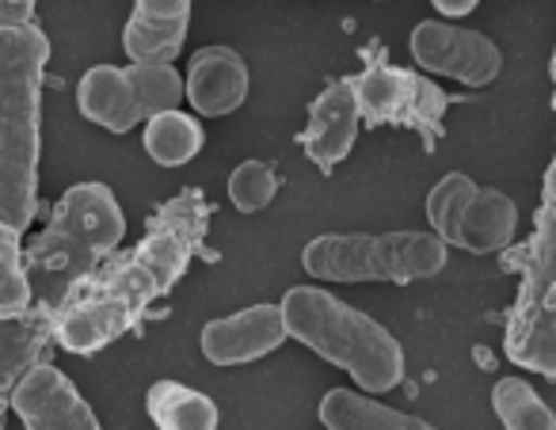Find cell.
<instances>
[{"label":"cell","instance_id":"6da1fadb","mask_svg":"<svg viewBox=\"0 0 556 430\" xmlns=\"http://www.w3.org/2000/svg\"><path fill=\"white\" fill-rule=\"evenodd\" d=\"M210 206L199 191H184L156 214L146 240L100 275H88L54 313V339L73 354H96L146 316L156 298L184 278Z\"/></svg>","mask_w":556,"mask_h":430},{"label":"cell","instance_id":"7a4b0ae2","mask_svg":"<svg viewBox=\"0 0 556 430\" xmlns=\"http://www.w3.org/2000/svg\"><path fill=\"white\" fill-rule=\"evenodd\" d=\"M47 58L50 42L35 24L0 27V217L20 232L39 206Z\"/></svg>","mask_w":556,"mask_h":430},{"label":"cell","instance_id":"3957f363","mask_svg":"<svg viewBox=\"0 0 556 430\" xmlns=\"http://www.w3.org/2000/svg\"><path fill=\"white\" fill-rule=\"evenodd\" d=\"M126 240V217L115 191L103 184H77L62 194L50 225L27 244V270L35 301L62 308L70 293Z\"/></svg>","mask_w":556,"mask_h":430},{"label":"cell","instance_id":"277c9868","mask_svg":"<svg viewBox=\"0 0 556 430\" xmlns=\"http://www.w3.org/2000/svg\"><path fill=\"white\" fill-rule=\"evenodd\" d=\"M290 339L317 358L348 369L363 392H393L404 381V346L363 308L348 305L320 286H294L282 293Z\"/></svg>","mask_w":556,"mask_h":430},{"label":"cell","instance_id":"5b68a950","mask_svg":"<svg viewBox=\"0 0 556 430\" xmlns=\"http://www.w3.org/2000/svg\"><path fill=\"white\" fill-rule=\"evenodd\" d=\"M439 232H325L302 252V267L320 282H424L446 267Z\"/></svg>","mask_w":556,"mask_h":430},{"label":"cell","instance_id":"8992f818","mask_svg":"<svg viewBox=\"0 0 556 430\" xmlns=\"http://www.w3.org/2000/svg\"><path fill=\"white\" fill-rule=\"evenodd\" d=\"M184 96L187 77H179L172 62H130L126 69L92 65L77 85V108L88 123L126 134L161 111L179 108Z\"/></svg>","mask_w":556,"mask_h":430},{"label":"cell","instance_id":"52a82bcc","mask_svg":"<svg viewBox=\"0 0 556 430\" xmlns=\"http://www.w3.org/2000/svg\"><path fill=\"white\" fill-rule=\"evenodd\" d=\"M545 232H541L538 263L530 270L522 308L510 328V354L522 366L556 377V172H553V206L545 202Z\"/></svg>","mask_w":556,"mask_h":430},{"label":"cell","instance_id":"ba28073f","mask_svg":"<svg viewBox=\"0 0 556 430\" xmlns=\"http://www.w3.org/2000/svg\"><path fill=\"white\" fill-rule=\"evenodd\" d=\"M408 50L419 69L450 77L465 88H488L503 73V54L488 35L465 31L446 20H424L412 27Z\"/></svg>","mask_w":556,"mask_h":430},{"label":"cell","instance_id":"9c48e42d","mask_svg":"<svg viewBox=\"0 0 556 430\" xmlns=\"http://www.w3.org/2000/svg\"><path fill=\"white\" fill-rule=\"evenodd\" d=\"M9 407L20 415L27 430H96L92 404L77 392V384L54 366V362H35L16 389L9 392Z\"/></svg>","mask_w":556,"mask_h":430},{"label":"cell","instance_id":"30bf717a","mask_svg":"<svg viewBox=\"0 0 556 430\" xmlns=\"http://www.w3.org/2000/svg\"><path fill=\"white\" fill-rule=\"evenodd\" d=\"M290 339V324L282 313V301L278 305H252L240 308L222 320H210L202 328V354H206L214 366H244V362H260L270 351Z\"/></svg>","mask_w":556,"mask_h":430},{"label":"cell","instance_id":"8fae6325","mask_svg":"<svg viewBox=\"0 0 556 430\" xmlns=\"http://www.w3.org/2000/svg\"><path fill=\"white\" fill-rule=\"evenodd\" d=\"M358 118H363V103H358L355 80L328 85L309 108V123H305L302 134L305 156L320 172H332L336 164H343L351 156V149H355Z\"/></svg>","mask_w":556,"mask_h":430},{"label":"cell","instance_id":"7c38bea8","mask_svg":"<svg viewBox=\"0 0 556 430\" xmlns=\"http://www.w3.org/2000/svg\"><path fill=\"white\" fill-rule=\"evenodd\" d=\"M248 65L232 47H202L187 65V103L202 118H225L248 100Z\"/></svg>","mask_w":556,"mask_h":430},{"label":"cell","instance_id":"4fadbf2b","mask_svg":"<svg viewBox=\"0 0 556 430\" xmlns=\"http://www.w3.org/2000/svg\"><path fill=\"white\" fill-rule=\"evenodd\" d=\"M191 27V0H134L123 27V50L130 62H176Z\"/></svg>","mask_w":556,"mask_h":430},{"label":"cell","instance_id":"5bb4252c","mask_svg":"<svg viewBox=\"0 0 556 430\" xmlns=\"http://www.w3.org/2000/svg\"><path fill=\"white\" fill-rule=\"evenodd\" d=\"M518 232V206L510 194L495 191V187H477L472 202L465 206L462 232H457V248L472 255H492L515 240Z\"/></svg>","mask_w":556,"mask_h":430},{"label":"cell","instance_id":"9a60e30c","mask_svg":"<svg viewBox=\"0 0 556 430\" xmlns=\"http://www.w3.org/2000/svg\"><path fill=\"white\" fill-rule=\"evenodd\" d=\"M358 103H363V115L370 123H396V118H416L419 103L427 100L431 85H419L408 73H396L389 65H374L363 77L355 80Z\"/></svg>","mask_w":556,"mask_h":430},{"label":"cell","instance_id":"2e32d148","mask_svg":"<svg viewBox=\"0 0 556 430\" xmlns=\"http://www.w3.org/2000/svg\"><path fill=\"white\" fill-rule=\"evenodd\" d=\"M320 422L328 430H424L427 422L419 415H404L396 407L374 400L370 392H351V389H328L317 407Z\"/></svg>","mask_w":556,"mask_h":430},{"label":"cell","instance_id":"e0dca14e","mask_svg":"<svg viewBox=\"0 0 556 430\" xmlns=\"http://www.w3.org/2000/svg\"><path fill=\"white\" fill-rule=\"evenodd\" d=\"M50 331H54V308L39 305V313L4 316L0 324V384L4 392L16 389L20 377L39 362Z\"/></svg>","mask_w":556,"mask_h":430},{"label":"cell","instance_id":"ac0fdd59","mask_svg":"<svg viewBox=\"0 0 556 430\" xmlns=\"http://www.w3.org/2000/svg\"><path fill=\"white\" fill-rule=\"evenodd\" d=\"M146 412L161 430H214L222 412L206 392L179 381H153L146 392Z\"/></svg>","mask_w":556,"mask_h":430},{"label":"cell","instance_id":"d6986e66","mask_svg":"<svg viewBox=\"0 0 556 430\" xmlns=\"http://www.w3.org/2000/svg\"><path fill=\"white\" fill-rule=\"evenodd\" d=\"M141 141H146V153L153 156V164H161V168H184V164H191L199 156L206 134H202L199 118L172 108L149 118Z\"/></svg>","mask_w":556,"mask_h":430},{"label":"cell","instance_id":"ffe728a7","mask_svg":"<svg viewBox=\"0 0 556 430\" xmlns=\"http://www.w3.org/2000/svg\"><path fill=\"white\" fill-rule=\"evenodd\" d=\"M492 412L507 430H553L556 412L538 396V389L518 377H503L492 389Z\"/></svg>","mask_w":556,"mask_h":430},{"label":"cell","instance_id":"44dd1931","mask_svg":"<svg viewBox=\"0 0 556 430\" xmlns=\"http://www.w3.org/2000/svg\"><path fill=\"white\" fill-rule=\"evenodd\" d=\"M35 282L27 270V248L20 244V229H0V320L31 313Z\"/></svg>","mask_w":556,"mask_h":430},{"label":"cell","instance_id":"7402d4cb","mask_svg":"<svg viewBox=\"0 0 556 430\" xmlns=\"http://www.w3.org/2000/svg\"><path fill=\"white\" fill-rule=\"evenodd\" d=\"M472 194H477V184H472L465 172L442 176L439 184L431 187V194H427V202H424L427 222H431V229L439 232L446 244L457 248V232H462V217H465V206L472 202Z\"/></svg>","mask_w":556,"mask_h":430},{"label":"cell","instance_id":"603a6c76","mask_svg":"<svg viewBox=\"0 0 556 430\" xmlns=\"http://www.w3.org/2000/svg\"><path fill=\"white\" fill-rule=\"evenodd\" d=\"M229 202L240 210V214H260L275 202L278 194V176L270 164L263 161H244L229 172Z\"/></svg>","mask_w":556,"mask_h":430},{"label":"cell","instance_id":"cb8c5ba5","mask_svg":"<svg viewBox=\"0 0 556 430\" xmlns=\"http://www.w3.org/2000/svg\"><path fill=\"white\" fill-rule=\"evenodd\" d=\"M35 4H39V0H0V27L31 24Z\"/></svg>","mask_w":556,"mask_h":430},{"label":"cell","instance_id":"d4e9b609","mask_svg":"<svg viewBox=\"0 0 556 430\" xmlns=\"http://www.w3.org/2000/svg\"><path fill=\"white\" fill-rule=\"evenodd\" d=\"M431 4L442 12V16H450V20H462V16H469V12L477 9L480 0H431Z\"/></svg>","mask_w":556,"mask_h":430},{"label":"cell","instance_id":"484cf974","mask_svg":"<svg viewBox=\"0 0 556 430\" xmlns=\"http://www.w3.org/2000/svg\"><path fill=\"white\" fill-rule=\"evenodd\" d=\"M548 77H553V88H556V50H553V58H548Z\"/></svg>","mask_w":556,"mask_h":430}]
</instances>
